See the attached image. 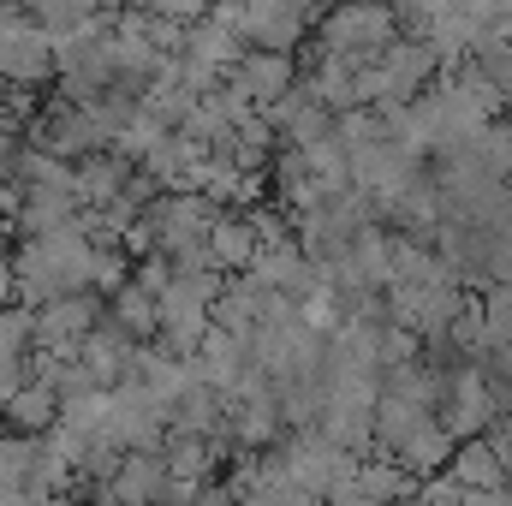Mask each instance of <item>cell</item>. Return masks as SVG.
<instances>
[{
  "label": "cell",
  "instance_id": "cell-1",
  "mask_svg": "<svg viewBox=\"0 0 512 506\" xmlns=\"http://www.w3.org/2000/svg\"><path fill=\"white\" fill-rule=\"evenodd\" d=\"M387 36H393V30H387V12L370 6V0L334 12V24H328V48H376V42H387Z\"/></svg>",
  "mask_w": 512,
  "mask_h": 506
},
{
  "label": "cell",
  "instance_id": "cell-2",
  "mask_svg": "<svg viewBox=\"0 0 512 506\" xmlns=\"http://www.w3.org/2000/svg\"><path fill=\"white\" fill-rule=\"evenodd\" d=\"M453 465H459V477H465V483H501V459H495L483 441H477V447H465Z\"/></svg>",
  "mask_w": 512,
  "mask_h": 506
}]
</instances>
